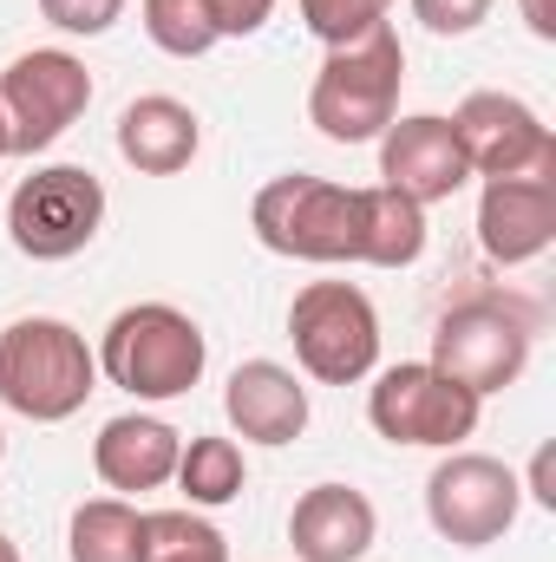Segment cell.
<instances>
[{
	"instance_id": "29",
	"label": "cell",
	"mask_w": 556,
	"mask_h": 562,
	"mask_svg": "<svg viewBox=\"0 0 556 562\" xmlns=\"http://www.w3.org/2000/svg\"><path fill=\"white\" fill-rule=\"evenodd\" d=\"M0 157H7V119H0Z\"/></svg>"
},
{
	"instance_id": "28",
	"label": "cell",
	"mask_w": 556,
	"mask_h": 562,
	"mask_svg": "<svg viewBox=\"0 0 556 562\" xmlns=\"http://www.w3.org/2000/svg\"><path fill=\"white\" fill-rule=\"evenodd\" d=\"M0 562H20V550H13V537L0 530Z\"/></svg>"
},
{
	"instance_id": "7",
	"label": "cell",
	"mask_w": 556,
	"mask_h": 562,
	"mask_svg": "<svg viewBox=\"0 0 556 562\" xmlns=\"http://www.w3.org/2000/svg\"><path fill=\"white\" fill-rule=\"evenodd\" d=\"M485 400L465 393L458 380H445L432 360H400L387 373H374L367 386V425L387 445H425V451H458L478 431Z\"/></svg>"
},
{
	"instance_id": "18",
	"label": "cell",
	"mask_w": 556,
	"mask_h": 562,
	"mask_svg": "<svg viewBox=\"0 0 556 562\" xmlns=\"http://www.w3.org/2000/svg\"><path fill=\"white\" fill-rule=\"evenodd\" d=\"M170 484L190 497V510H223V504H236L243 484H249L243 445H236V438H210V431H203V438H184Z\"/></svg>"
},
{
	"instance_id": "6",
	"label": "cell",
	"mask_w": 556,
	"mask_h": 562,
	"mask_svg": "<svg viewBox=\"0 0 556 562\" xmlns=\"http://www.w3.org/2000/svg\"><path fill=\"white\" fill-rule=\"evenodd\" d=\"M105 229V183L86 164H40L7 196V236L26 262H73Z\"/></svg>"
},
{
	"instance_id": "24",
	"label": "cell",
	"mask_w": 556,
	"mask_h": 562,
	"mask_svg": "<svg viewBox=\"0 0 556 562\" xmlns=\"http://www.w3.org/2000/svg\"><path fill=\"white\" fill-rule=\"evenodd\" d=\"M40 13L73 40H99L125 20V0H40Z\"/></svg>"
},
{
	"instance_id": "1",
	"label": "cell",
	"mask_w": 556,
	"mask_h": 562,
	"mask_svg": "<svg viewBox=\"0 0 556 562\" xmlns=\"http://www.w3.org/2000/svg\"><path fill=\"white\" fill-rule=\"evenodd\" d=\"M249 229L269 256H288V262H314V269L367 262V190L288 170L256 190Z\"/></svg>"
},
{
	"instance_id": "30",
	"label": "cell",
	"mask_w": 556,
	"mask_h": 562,
	"mask_svg": "<svg viewBox=\"0 0 556 562\" xmlns=\"http://www.w3.org/2000/svg\"><path fill=\"white\" fill-rule=\"evenodd\" d=\"M0 458H7V431H0Z\"/></svg>"
},
{
	"instance_id": "4",
	"label": "cell",
	"mask_w": 556,
	"mask_h": 562,
	"mask_svg": "<svg viewBox=\"0 0 556 562\" xmlns=\"http://www.w3.org/2000/svg\"><path fill=\"white\" fill-rule=\"evenodd\" d=\"M203 367H210V340L170 301H138V307L112 314V327L99 340V373L144 406L184 400L203 380Z\"/></svg>"
},
{
	"instance_id": "13",
	"label": "cell",
	"mask_w": 556,
	"mask_h": 562,
	"mask_svg": "<svg viewBox=\"0 0 556 562\" xmlns=\"http://www.w3.org/2000/svg\"><path fill=\"white\" fill-rule=\"evenodd\" d=\"M556 243V177H485L478 249L498 269H524Z\"/></svg>"
},
{
	"instance_id": "20",
	"label": "cell",
	"mask_w": 556,
	"mask_h": 562,
	"mask_svg": "<svg viewBox=\"0 0 556 562\" xmlns=\"http://www.w3.org/2000/svg\"><path fill=\"white\" fill-rule=\"evenodd\" d=\"M425 256V210L413 196L374 183L367 190V262L360 269H413Z\"/></svg>"
},
{
	"instance_id": "27",
	"label": "cell",
	"mask_w": 556,
	"mask_h": 562,
	"mask_svg": "<svg viewBox=\"0 0 556 562\" xmlns=\"http://www.w3.org/2000/svg\"><path fill=\"white\" fill-rule=\"evenodd\" d=\"M518 13L537 40H556V0H518Z\"/></svg>"
},
{
	"instance_id": "14",
	"label": "cell",
	"mask_w": 556,
	"mask_h": 562,
	"mask_svg": "<svg viewBox=\"0 0 556 562\" xmlns=\"http://www.w3.org/2000/svg\"><path fill=\"white\" fill-rule=\"evenodd\" d=\"M374 537H380V517L354 484H314L288 510V543L301 562H360Z\"/></svg>"
},
{
	"instance_id": "12",
	"label": "cell",
	"mask_w": 556,
	"mask_h": 562,
	"mask_svg": "<svg viewBox=\"0 0 556 562\" xmlns=\"http://www.w3.org/2000/svg\"><path fill=\"white\" fill-rule=\"evenodd\" d=\"M380 183L413 196L419 210L425 203H452L465 183H471V164L458 150V132L452 119L438 112H413V119H393L380 132Z\"/></svg>"
},
{
	"instance_id": "15",
	"label": "cell",
	"mask_w": 556,
	"mask_h": 562,
	"mask_svg": "<svg viewBox=\"0 0 556 562\" xmlns=\"http://www.w3.org/2000/svg\"><path fill=\"white\" fill-rule=\"evenodd\" d=\"M177 451H184V431L151 413H119V419L99 425L92 438V471L105 491H125V497H144V491H164L177 477Z\"/></svg>"
},
{
	"instance_id": "19",
	"label": "cell",
	"mask_w": 556,
	"mask_h": 562,
	"mask_svg": "<svg viewBox=\"0 0 556 562\" xmlns=\"http://www.w3.org/2000/svg\"><path fill=\"white\" fill-rule=\"evenodd\" d=\"M66 557L73 562H144V510L125 497H92L66 524Z\"/></svg>"
},
{
	"instance_id": "2",
	"label": "cell",
	"mask_w": 556,
	"mask_h": 562,
	"mask_svg": "<svg viewBox=\"0 0 556 562\" xmlns=\"http://www.w3.org/2000/svg\"><path fill=\"white\" fill-rule=\"evenodd\" d=\"M99 393V353L73 321L26 314L0 334V406L33 425H59L86 413Z\"/></svg>"
},
{
	"instance_id": "3",
	"label": "cell",
	"mask_w": 556,
	"mask_h": 562,
	"mask_svg": "<svg viewBox=\"0 0 556 562\" xmlns=\"http://www.w3.org/2000/svg\"><path fill=\"white\" fill-rule=\"evenodd\" d=\"M400 86H407V46L393 26H374L354 46H327L308 86V125L327 144H374L400 119Z\"/></svg>"
},
{
	"instance_id": "25",
	"label": "cell",
	"mask_w": 556,
	"mask_h": 562,
	"mask_svg": "<svg viewBox=\"0 0 556 562\" xmlns=\"http://www.w3.org/2000/svg\"><path fill=\"white\" fill-rule=\"evenodd\" d=\"M491 7L498 0H413V20L438 40H465V33H478L491 20Z\"/></svg>"
},
{
	"instance_id": "9",
	"label": "cell",
	"mask_w": 556,
	"mask_h": 562,
	"mask_svg": "<svg viewBox=\"0 0 556 562\" xmlns=\"http://www.w3.org/2000/svg\"><path fill=\"white\" fill-rule=\"evenodd\" d=\"M524 510V477L504 458L485 451H452L425 477V517L452 550H485L498 543Z\"/></svg>"
},
{
	"instance_id": "17",
	"label": "cell",
	"mask_w": 556,
	"mask_h": 562,
	"mask_svg": "<svg viewBox=\"0 0 556 562\" xmlns=\"http://www.w3.org/2000/svg\"><path fill=\"white\" fill-rule=\"evenodd\" d=\"M197 150H203V119L170 92H144L119 112V157L138 177H177L190 170Z\"/></svg>"
},
{
	"instance_id": "10",
	"label": "cell",
	"mask_w": 556,
	"mask_h": 562,
	"mask_svg": "<svg viewBox=\"0 0 556 562\" xmlns=\"http://www.w3.org/2000/svg\"><path fill=\"white\" fill-rule=\"evenodd\" d=\"M432 367L465 393L491 400L524 380L531 367V321L504 301H465L432 327Z\"/></svg>"
},
{
	"instance_id": "16",
	"label": "cell",
	"mask_w": 556,
	"mask_h": 562,
	"mask_svg": "<svg viewBox=\"0 0 556 562\" xmlns=\"http://www.w3.org/2000/svg\"><path fill=\"white\" fill-rule=\"evenodd\" d=\"M223 413L249 445H294L308 431V386L281 360H243L223 386Z\"/></svg>"
},
{
	"instance_id": "11",
	"label": "cell",
	"mask_w": 556,
	"mask_h": 562,
	"mask_svg": "<svg viewBox=\"0 0 556 562\" xmlns=\"http://www.w3.org/2000/svg\"><path fill=\"white\" fill-rule=\"evenodd\" d=\"M471 177H556V138L518 92H471L452 112Z\"/></svg>"
},
{
	"instance_id": "8",
	"label": "cell",
	"mask_w": 556,
	"mask_h": 562,
	"mask_svg": "<svg viewBox=\"0 0 556 562\" xmlns=\"http://www.w3.org/2000/svg\"><path fill=\"white\" fill-rule=\"evenodd\" d=\"M92 105V72L66 46H33L0 72V119H7V157L53 150Z\"/></svg>"
},
{
	"instance_id": "26",
	"label": "cell",
	"mask_w": 556,
	"mask_h": 562,
	"mask_svg": "<svg viewBox=\"0 0 556 562\" xmlns=\"http://www.w3.org/2000/svg\"><path fill=\"white\" fill-rule=\"evenodd\" d=\"M276 13V0H210V20H216V40H249L263 33Z\"/></svg>"
},
{
	"instance_id": "21",
	"label": "cell",
	"mask_w": 556,
	"mask_h": 562,
	"mask_svg": "<svg viewBox=\"0 0 556 562\" xmlns=\"http://www.w3.org/2000/svg\"><path fill=\"white\" fill-rule=\"evenodd\" d=\"M144 562H230V543L197 510H144Z\"/></svg>"
},
{
	"instance_id": "23",
	"label": "cell",
	"mask_w": 556,
	"mask_h": 562,
	"mask_svg": "<svg viewBox=\"0 0 556 562\" xmlns=\"http://www.w3.org/2000/svg\"><path fill=\"white\" fill-rule=\"evenodd\" d=\"M393 0H301V26L321 40V46H354L360 33L387 26Z\"/></svg>"
},
{
	"instance_id": "22",
	"label": "cell",
	"mask_w": 556,
	"mask_h": 562,
	"mask_svg": "<svg viewBox=\"0 0 556 562\" xmlns=\"http://www.w3.org/2000/svg\"><path fill=\"white\" fill-rule=\"evenodd\" d=\"M144 33L157 53L170 59H203L216 46V20H210V0H144Z\"/></svg>"
},
{
	"instance_id": "5",
	"label": "cell",
	"mask_w": 556,
	"mask_h": 562,
	"mask_svg": "<svg viewBox=\"0 0 556 562\" xmlns=\"http://www.w3.org/2000/svg\"><path fill=\"white\" fill-rule=\"evenodd\" d=\"M294 367L321 386H360L380 373V314L354 281H308L288 301Z\"/></svg>"
}]
</instances>
